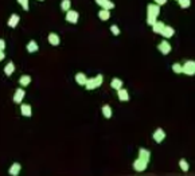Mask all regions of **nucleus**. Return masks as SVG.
I'll use <instances>...</instances> for the list:
<instances>
[{
  "mask_svg": "<svg viewBox=\"0 0 195 176\" xmlns=\"http://www.w3.org/2000/svg\"><path fill=\"white\" fill-rule=\"evenodd\" d=\"M102 81H104V77L101 74H97L96 77H92V78L86 79V83H85V89L86 90H94V89H98L102 85Z\"/></svg>",
  "mask_w": 195,
  "mask_h": 176,
  "instance_id": "obj_1",
  "label": "nucleus"
},
{
  "mask_svg": "<svg viewBox=\"0 0 195 176\" xmlns=\"http://www.w3.org/2000/svg\"><path fill=\"white\" fill-rule=\"evenodd\" d=\"M182 73L186 75H194L195 74V62L194 61H187L184 65H182Z\"/></svg>",
  "mask_w": 195,
  "mask_h": 176,
  "instance_id": "obj_2",
  "label": "nucleus"
},
{
  "mask_svg": "<svg viewBox=\"0 0 195 176\" xmlns=\"http://www.w3.org/2000/svg\"><path fill=\"white\" fill-rule=\"evenodd\" d=\"M147 165H148V162L143 160L141 157H137L133 162V168L136 172H144L147 169Z\"/></svg>",
  "mask_w": 195,
  "mask_h": 176,
  "instance_id": "obj_3",
  "label": "nucleus"
},
{
  "mask_svg": "<svg viewBox=\"0 0 195 176\" xmlns=\"http://www.w3.org/2000/svg\"><path fill=\"white\" fill-rule=\"evenodd\" d=\"M78 19H79V14L77 11H74V9L66 11V20L70 24H77L78 23Z\"/></svg>",
  "mask_w": 195,
  "mask_h": 176,
  "instance_id": "obj_4",
  "label": "nucleus"
},
{
  "mask_svg": "<svg viewBox=\"0 0 195 176\" xmlns=\"http://www.w3.org/2000/svg\"><path fill=\"white\" fill-rule=\"evenodd\" d=\"M160 14V6L157 4H148L147 6V16H154V18H157Z\"/></svg>",
  "mask_w": 195,
  "mask_h": 176,
  "instance_id": "obj_5",
  "label": "nucleus"
},
{
  "mask_svg": "<svg viewBox=\"0 0 195 176\" xmlns=\"http://www.w3.org/2000/svg\"><path fill=\"white\" fill-rule=\"evenodd\" d=\"M152 138L155 140V143L156 144L163 143L164 138H166V132H164L162 128H157V129L154 132V135H152Z\"/></svg>",
  "mask_w": 195,
  "mask_h": 176,
  "instance_id": "obj_6",
  "label": "nucleus"
},
{
  "mask_svg": "<svg viewBox=\"0 0 195 176\" xmlns=\"http://www.w3.org/2000/svg\"><path fill=\"white\" fill-rule=\"evenodd\" d=\"M157 50L160 51L163 55H168V54L171 53V44H170L168 42L164 39V41H162L160 43L157 44Z\"/></svg>",
  "mask_w": 195,
  "mask_h": 176,
  "instance_id": "obj_7",
  "label": "nucleus"
},
{
  "mask_svg": "<svg viewBox=\"0 0 195 176\" xmlns=\"http://www.w3.org/2000/svg\"><path fill=\"white\" fill-rule=\"evenodd\" d=\"M24 96H26V91H24V89H22V88L16 89V90H15V94H14V102L20 105L22 101L24 100Z\"/></svg>",
  "mask_w": 195,
  "mask_h": 176,
  "instance_id": "obj_8",
  "label": "nucleus"
},
{
  "mask_svg": "<svg viewBox=\"0 0 195 176\" xmlns=\"http://www.w3.org/2000/svg\"><path fill=\"white\" fill-rule=\"evenodd\" d=\"M20 113L23 117H31L32 116V108L28 104H20Z\"/></svg>",
  "mask_w": 195,
  "mask_h": 176,
  "instance_id": "obj_9",
  "label": "nucleus"
},
{
  "mask_svg": "<svg viewBox=\"0 0 195 176\" xmlns=\"http://www.w3.org/2000/svg\"><path fill=\"white\" fill-rule=\"evenodd\" d=\"M117 97H119V100L122 101V102H125V101H129V100H131L128 90H127V89H122V88L117 90Z\"/></svg>",
  "mask_w": 195,
  "mask_h": 176,
  "instance_id": "obj_10",
  "label": "nucleus"
},
{
  "mask_svg": "<svg viewBox=\"0 0 195 176\" xmlns=\"http://www.w3.org/2000/svg\"><path fill=\"white\" fill-rule=\"evenodd\" d=\"M96 3L98 4L101 8H105V9H113L114 8V3L111 1V0H96Z\"/></svg>",
  "mask_w": 195,
  "mask_h": 176,
  "instance_id": "obj_11",
  "label": "nucleus"
},
{
  "mask_svg": "<svg viewBox=\"0 0 195 176\" xmlns=\"http://www.w3.org/2000/svg\"><path fill=\"white\" fill-rule=\"evenodd\" d=\"M19 22H20V18H19V15L12 14L11 16H9L8 22H7V24H8V27H11V28H15V27L19 24Z\"/></svg>",
  "mask_w": 195,
  "mask_h": 176,
  "instance_id": "obj_12",
  "label": "nucleus"
},
{
  "mask_svg": "<svg viewBox=\"0 0 195 176\" xmlns=\"http://www.w3.org/2000/svg\"><path fill=\"white\" fill-rule=\"evenodd\" d=\"M47 41H49V43L51 44V46H58V44L61 43V38H59V36L57 35L55 33L49 34V36H47Z\"/></svg>",
  "mask_w": 195,
  "mask_h": 176,
  "instance_id": "obj_13",
  "label": "nucleus"
},
{
  "mask_svg": "<svg viewBox=\"0 0 195 176\" xmlns=\"http://www.w3.org/2000/svg\"><path fill=\"white\" fill-rule=\"evenodd\" d=\"M160 35H163L166 39L171 38V36H174V35H175L174 27H171V26H164V28H163V31H162Z\"/></svg>",
  "mask_w": 195,
  "mask_h": 176,
  "instance_id": "obj_14",
  "label": "nucleus"
},
{
  "mask_svg": "<svg viewBox=\"0 0 195 176\" xmlns=\"http://www.w3.org/2000/svg\"><path fill=\"white\" fill-rule=\"evenodd\" d=\"M20 169H22V165L19 164V163H14V164L9 167L8 173H9L11 176H17L19 173H20Z\"/></svg>",
  "mask_w": 195,
  "mask_h": 176,
  "instance_id": "obj_15",
  "label": "nucleus"
},
{
  "mask_svg": "<svg viewBox=\"0 0 195 176\" xmlns=\"http://www.w3.org/2000/svg\"><path fill=\"white\" fill-rule=\"evenodd\" d=\"M98 18H100V20H102V22L109 20V19H111V9H105V8L100 9Z\"/></svg>",
  "mask_w": 195,
  "mask_h": 176,
  "instance_id": "obj_16",
  "label": "nucleus"
},
{
  "mask_svg": "<svg viewBox=\"0 0 195 176\" xmlns=\"http://www.w3.org/2000/svg\"><path fill=\"white\" fill-rule=\"evenodd\" d=\"M164 26H166V24H164L163 22L156 20L154 24H152V31H154L155 34H162V31H163Z\"/></svg>",
  "mask_w": 195,
  "mask_h": 176,
  "instance_id": "obj_17",
  "label": "nucleus"
},
{
  "mask_svg": "<svg viewBox=\"0 0 195 176\" xmlns=\"http://www.w3.org/2000/svg\"><path fill=\"white\" fill-rule=\"evenodd\" d=\"M139 157H141L143 160H146V162L149 163V160H151V152H149L148 149H146V148H140L139 149Z\"/></svg>",
  "mask_w": 195,
  "mask_h": 176,
  "instance_id": "obj_18",
  "label": "nucleus"
},
{
  "mask_svg": "<svg viewBox=\"0 0 195 176\" xmlns=\"http://www.w3.org/2000/svg\"><path fill=\"white\" fill-rule=\"evenodd\" d=\"M74 79H76V82L78 83V85L84 86L85 83H86L87 77H86V74H85V73H77L76 77H74Z\"/></svg>",
  "mask_w": 195,
  "mask_h": 176,
  "instance_id": "obj_19",
  "label": "nucleus"
},
{
  "mask_svg": "<svg viewBox=\"0 0 195 176\" xmlns=\"http://www.w3.org/2000/svg\"><path fill=\"white\" fill-rule=\"evenodd\" d=\"M26 49H27V51H28V53L34 54V53H36V51L39 50V46H38V43H36L35 41H30L28 43H27Z\"/></svg>",
  "mask_w": 195,
  "mask_h": 176,
  "instance_id": "obj_20",
  "label": "nucleus"
},
{
  "mask_svg": "<svg viewBox=\"0 0 195 176\" xmlns=\"http://www.w3.org/2000/svg\"><path fill=\"white\" fill-rule=\"evenodd\" d=\"M14 71H15V63L9 61L6 65V67H4V74H6L7 77H11L12 74H14Z\"/></svg>",
  "mask_w": 195,
  "mask_h": 176,
  "instance_id": "obj_21",
  "label": "nucleus"
},
{
  "mask_svg": "<svg viewBox=\"0 0 195 176\" xmlns=\"http://www.w3.org/2000/svg\"><path fill=\"white\" fill-rule=\"evenodd\" d=\"M30 83H31V77L27 75V74H24V75H22L20 78H19V85H20L22 88H26Z\"/></svg>",
  "mask_w": 195,
  "mask_h": 176,
  "instance_id": "obj_22",
  "label": "nucleus"
},
{
  "mask_svg": "<svg viewBox=\"0 0 195 176\" xmlns=\"http://www.w3.org/2000/svg\"><path fill=\"white\" fill-rule=\"evenodd\" d=\"M122 85H124V82H122L120 78H113L111 81V88L114 89V90H119V89H121Z\"/></svg>",
  "mask_w": 195,
  "mask_h": 176,
  "instance_id": "obj_23",
  "label": "nucleus"
},
{
  "mask_svg": "<svg viewBox=\"0 0 195 176\" xmlns=\"http://www.w3.org/2000/svg\"><path fill=\"white\" fill-rule=\"evenodd\" d=\"M101 110H102V114H104V117L106 118V120L112 118V114H113V112H112V108H111L109 105H104Z\"/></svg>",
  "mask_w": 195,
  "mask_h": 176,
  "instance_id": "obj_24",
  "label": "nucleus"
},
{
  "mask_svg": "<svg viewBox=\"0 0 195 176\" xmlns=\"http://www.w3.org/2000/svg\"><path fill=\"white\" fill-rule=\"evenodd\" d=\"M179 167H180V169L183 171V172H188V169H190L188 163H187V160H184V159L179 160Z\"/></svg>",
  "mask_w": 195,
  "mask_h": 176,
  "instance_id": "obj_25",
  "label": "nucleus"
},
{
  "mask_svg": "<svg viewBox=\"0 0 195 176\" xmlns=\"http://www.w3.org/2000/svg\"><path fill=\"white\" fill-rule=\"evenodd\" d=\"M71 8V0H62L61 1V9L62 11H69Z\"/></svg>",
  "mask_w": 195,
  "mask_h": 176,
  "instance_id": "obj_26",
  "label": "nucleus"
},
{
  "mask_svg": "<svg viewBox=\"0 0 195 176\" xmlns=\"http://www.w3.org/2000/svg\"><path fill=\"white\" fill-rule=\"evenodd\" d=\"M172 71H174L175 74H182V63H174L172 65Z\"/></svg>",
  "mask_w": 195,
  "mask_h": 176,
  "instance_id": "obj_27",
  "label": "nucleus"
},
{
  "mask_svg": "<svg viewBox=\"0 0 195 176\" xmlns=\"http://www.w3.org/2000/svg\"><path fill=\"white\" fill-rule=\"evenodd\" d=\"M179 3V6L182 7V8H188L190 4H191V0H176Z\"/></svg>",
  "mask_w": 195,
  "mask_h": 176,
  "instance_id": "obj_28",
  "label": "nucleus"
},
{
  "mask_svg": "<svg viewBox=\"0 0 195 176\" xmlns=\"http://www.w3.org/2000/svg\"><path fill=\"white\" fill-rule=\"evenodd\" d=\"M111 31H112V34H113L114 36H119L120 35V27L119 26H116V24H113V26H111Z\"/></svg>",
  "mask_w": 195,
  "mask_h": 176,
  "instance_id": "obj_29",
  "label": "nucleus"
},
{
  "mask_svg": "<svg viewBox=\"0 0 195 176\" xmlns=\"http://www.w3.org/2000/svg\"><path fill=\"white\" fill-rule=\"evenodd\" d=\"M16 1L20 4L24 11H28V0H16Z\"/></svg>",
  "mask_w": 195,
  "mask_h": 176,
  "instance_id": "obj_30",
  "label": "nucleus"
},
{
  "mask_svg": "<svg viewBox=\"0 0 195 176\" xmlns=\"http://www.w3.org/2000/svg\"><path fill=\"white\" fill-rule=\"evenodd\" d=\"M157 20V18H154V16H147V24L148 26H152L155 22Z\"/></svg>",
  "mask_w": 195,
  "mask_h": 176,
  "instance_id": "obj_31",
  "label": "nucleus"
},
{
  "mask_svg": "<svg viewBox=\"0 0 195 176\" xmlns=\"http://www.w3.org/2000/svg\"><path fill=\"white\" fill-rule=\"evenodd\" d=\"M155 4H157V6H164V4L167 3V0H154Z\"/></svg>",
  "mask_w": 195,
  "mask_h": 176,
  "instance_id": "obj_32",
  "label": "nucleus"
},
{
  "mask_svg": "<svg viewBox=\"0 0 195 176\" xmlns=\"http://www.w3.org/2000/svg\"><path fill=\"white\" fill-rule=\"evenodd\" d=\"M4 49H6V42H4V39L0 38V50L4 51Z\"/></svg>",
  "mask_w": 195,
  "mask_h": 176,
  "instance_id": "obj_33",
  "label": "nucleus"
},
{
  "mask_svg": "<svg viewBox=\"0 0 195 176\" xmlns=\"http://www.w3.org/2000/svg\"><path fill=\"white\" fill-rule=\"evenodd\" d=\"M4 58H6V54H4V51H3V50H0V62L3 61Z\"/></svg>",
  "mask_w": 195,
  "mask_h": 176,
  "instance_id": "obj_34",
  "label": "nucleus"
},
{
  "mask_svg": "<svg viewBox=\"0 0 195 176\" xmlns=\"http://www.w3.org/2000/svg\"><path fill=\"white\" fill-rule=\"evenodd\" d=\"M38 1H44V0H38Z\"/></svg>",
  "mask_w": 195,
  "mask_h": 176,
  "instance_id": "obj_35",
  "label": "nucleus"
}]
</instances>
